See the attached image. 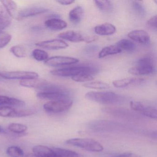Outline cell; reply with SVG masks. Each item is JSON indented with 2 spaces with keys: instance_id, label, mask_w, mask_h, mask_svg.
Instances as JSON below:
<instances>
[{
  "instance_id": "1",
  "label": "cell",
  "mask_w": 157,
  "mask_h": 157,
  "mask_svg": "<svg viewBox=\"0 0 157 157\" xmlns=\"http://www.w3.org/2000/svg\"><path fill=\"white\" fill-rule=\"evenodd\" d=\"M41 92L37 94V97L42 100L51 101L70 99L69 91L60 85L48 83L43 87Z\"/></svg>"
},
{
  "instance_id": "2",
  "label": "cell",
  "mask_w": 157,
  "mask_h": 157,
  "mask_svg": "<svg viewBox=\"0 0 157 157\" xmlns=\"http://www.w3.org/2000/svg\"><path fill=\"white\" fill-rule=\"evenodd\" d=\"M85 96L90 101L102 104H117L124 100V97L112 92H90Z\"/></svg>"
},
{
  "instance_id": "3",
  "label": "cell",
  "mask_w": 157,
  "mask_h": 157,
  "mask_svg": "<svg viewBox=\"0 0 157 157\" xmlns=\"http://www.w3.org/2000/svg\"><path fill=\"white\" fill-rule=\"evenodd\" d=\"M98 70L96 67L87 65V66H77V67H68L59 69L51 71L50 73L52 75L58 77H73L81 73H86L92 75L96 74Z\"/></svg>"
},
{
  "instance_id": "4",
  "label": "cell",
  "mask_w": 157,
  "mask_h": 157,
  "mask_svg": "<svg viewBox=\"0 0 157 157\" xmlns=\"http://www.w3.org/2000/svg\"><path fill=\"white\" fill-rule=\"evenodd\" d=\"M156 71L155 63L151 56H147L140 59L137 66L128 70V72L134 75H147L153 74Z\"/></svg>"
},
{
  "instance_id": "5",
  "label": "cell",
  "mask_w": 157,
  "mask_h": 157,
  "mask_svg": "<svg viewBox=\"0 0 157 157\" xmlns=\"http://www.w3.org/2000/svg\"><path fill=\"white\" fill-rule=\"evenodd\" d=\"M66 143L74 147L92 152H100L103 150L102 145L98 141L89 138H72L67 140Z\"/></svg>"
},
{
  "instance_id": "6",
  "label": "cell",
  "mask_w": 157,
  "mask_h": 157,
  "mask_svg": "<svg viewBox=\"0 0 157 157\" xmlns=\"http://www.w3.org/2000/svg\"><path fill=\"white\" fill-rule=\"evenodd\" d=\"M72 104L73 101L70 99L51 101L44 104V108L48 113H56L68 110L72 106Z\"/></svg>"
},
{
  "instance_id": "7",
  "label": "cell",
  "mask_w": 157,
  "mask_h": 157,
  "mask_svg": "<svg viewBox=\"0 0 157 157\" xmlns=\"http://www.w3.org/2000/svg\"><path fill=\"white\" fill-rule=\"evenodd\" d=\"M130 106L133 110L147 117L157 119V112L156 107L140 101L130 102Z\"/></svg>"
},
{
  "instance_id": "8",
  "label": "cell",
  "mask_w": 157,
  "mask_h": 157,
  "mask_svg": "<svg viewBox=\"0 0 157 157\" xmlns=\"http://www.w3.org/2000/svg\"><path fill=\"white\" fill-rule=\"evenodd\" d=\"M0 77L6 79H31L37 78L39 75L36 72L26 71H1Z\"/></svg>"
},
{
  "instance_id": "9",
  "label": "cell",
  "mask_w": 157,
  "mask_h": 157,
  "mask_svg": "<svg viewBox=\"0 0 157 157\" xmlns=\"http://www.w3.org/2000/svg\"><path fill=\"white\" fill-rule=\"evenodd\" d=\"M79 61V59L75 58L57 56L48 58L44 61V64L49 67H59L69 66L78 63Z\"/></svg>"
},
{
  "instance_id": "10",
  "label": "cell",
  "mask_w": 157,
  "mask_h": 157,
  "mask_svg": "<svg viewBox=\"0 0 157 157\" xmlns=\"http://www.w3.org/2000/svg\"><path fill=\"white\" fill-rule=\"evenodd\" d=\"M36 45L44 49L50 50L65 49L69 47L68 44L66 42L59 39L38 42L36 44Z\"/></svg>"
},
{
  "instance_id": "11",
  "label": "cell",
  "mask_w": 157,
  "mask_h": 157,
  "mask_svg": "<svg viewBox=\"0 0 157 157\" xmlns=\"http://www.w3.org/2000/svg\"><path fill=\"white\" fill-rule=\"evenodd\" d=\"M128 36L131 40L141 44H147L150 41V37L147 33L143 30H135L130 32Z\"/></svg>"
},
{
  "instance_id": "12",
  "label": "cell",
  "mask_w": 157,
  "mask_h": 157,
  "mask_svg": "<svg viewBox=\"0 0 157 157\" xmlns=\"http://www.w3.org/2000/svg\"><path fill=\"white\" fill-rule=\"evenodd\" d=\"M103 112L108 114L116 117H119L124 118L132 119L135 116L128 110L123 108H114V107H105L103 109Z\"/></svg>"
},
{
  "instance_id": "13",
  "label": "cell",
  "mask_w": 157,
  "mask_h": 157,
  "mask_svg": "<svg viewBox=\"0 0 157 157\" xmlns=\"http://www.w3.org/2000/svg\"><path fill=\"white\" fill-rule=\"evenodd\" d=\"M49 10L43 7H30L25 8L18 12V15L22 18H27L48 12Z\"/></svg>"
},
{
  "instance_id": "14",
  "label": "cell",
  "mask_w": 157,
  "mask_h": 157,
  "mask_svg": "<svg viewBox=\"0 0 157 157\" xmlns=\"http://www.w3.org/2000/svg\"><path fill=\"white\" fill-rule=\"evenodd\" d=\"M58 36L59 38L73 43H79L85 41V36L82 35L79 32L75 31H68L63 32L59 34Z\"/></svg>"
},
{
  "instance_id": "15",
  "label": "cell",
  "mask_w": 157,
  "mask_h": 157,
  "mask_svg": "<svg viewBox=\"0 0 157 157\" xmlns=\"http://www.w3.org/2000/svg\"><path fill=\"white\" fill-rule=\"evenodd\" d=\"M48 83V82L46 80L37 78L31 79L23 80L21 81L20 84L21 86L26 88H36L41 90Z\"/></svg>"
},
{
  "instance_id": "16",
  "label": "cell",
  "mask_w": 157,
  "mask_h": 157,
  "mask_svg": "<svg viewBox=\"0 0 157 157\" xmlns=\"http://www.w3.org/2000/svg\"><path fill=\"white\" fill-rule=\"evenodd\" d=\"M33 153L38 157H55L53 148L43 145H37L33 147Z\"/></svg>"
},
{
  "instance_id": "17",
  "label": "cell",
  "mask_w": 157,
  "mask_h": 157,
  "mask_svg": "<svg viewBox=\"0 0 157 157\" xmlns=\"http://www.w3.org/2000/svg\"><path fill=\"white\" fill-rule=\"evenodd\" d=\"M116 31L115 26L108 23L97 25L94 28V32L101 36H108L113 34Z\"/></svg>"
},
{
  "instance_id": "18",
  "label": "cell",
  "mask_w": 157,
  "mask_h": 157,
  "mask_svg": "<svg viewBox=\"0 0 157 157\" xmlns=\"http://www.w3.org/2000/svg\"><path fill=\"white\" fill-rule=\"evenodd\" d=\"M45 25L48 29L55 31L62 30L67 26L66 21L58 18H51L47 20Z\"/></svg>"
},
{
  "instance_id": "19",
  "label": "cell",
  "mask_w": 157,
  "mask_h": 157,
  "mask_svg": "<svg viewBox=\"0 0 157 157\" xmlns=\"http://www.w3.org/2000/svg\"><path fill=\"white\" fill-rule=\"evenodd\" d=\"M24 101L16 98H11L4 95H0V106H11L24 107L25 105Z\"/></svg>"
},
{
  "instance_id": "20",
  "label": "cell",
  "mask_w": 157,
  "mask_h": 157,
  "mask_svg": "<svg viewBox=\"0 0 157 157\" xmlns=\"http://www.w3.org/2000/svg\"><path fill=\"white\" fill-rule=\"evenodd\" d=\"M12 18L2 5H0V32L9 27L12 23Z\"/></svg>"
},
{
  "instance_id": "21",
  "label": "cell",
  "mask_w": 157,
  "mask_h": 157,
  "mask_svg": "<svg viewBox=\"0 0 157 157\" xmlns=\"http://www.w3.org/2000/svg\"><path fill=\"white\" fill-rule=\"evenodd\" d=\"M2 6L5 8L12 18L17 19L18 16V7L17 4L13 1H1Z\"/></svg>"
},
{
  "instance_id": "22",
  "label": "cell",
  "mask_w": 157,
  "mask_h": 157,
  "mask_svg": "<svg viewBox=\"0 0 157 157\" xmlns=\"http://www.w3.org/2000/svg\"><path fill=\"white\" fill-rule=\"evenodd\" d=\"M83 14V8L81 6H77L70 12L69 13L70 21L75 24L79 23L82 19Z\"/></svg>"
},
{
  "instance_id": "23",
  "label": "cell",
  "mask_w": 157,
  "mask_h": 157,
  "mask_svg": "<svg viewBox=\"0 0 157 157\" xmlns=\"http://www.w3.org/2000/svg\"><path fill=\"white\" fill-rule=\"evenodd\" d=\"M143 79L133 78H127L121 79L117 80L113 82V85L116 88H123L127 87L131 84H134L138 82H141Z\"/></svg>"
},
{
  "instance_id": "24",
  "label": "cell",
  "mask_w": 157,
  "mask_h": 157,
  "mask_svg": "<svg viewBox=\"0 0 157 157\" xmlns=\"http://www.w3.org/2000/svg\"><path fill=\"white\" fill-rule=\"evenodd\" d=\"M121 52L122 50L117 46H109L103 48L99 53L98 56L99 58H103L110 55L119 54Z\"/></svg>"
},
{
  "instance_id": "25",
  "label": "cell",
  "mask_w": 157,
  "mask_h": 157,
  "mask_svg": "<svg viewBox=\"0 0 157 157\" xmlns=\"http://www.w3.org/2000/svg\"><path fill=\"white\" fill-rule=\"evenodd\" d=\"M53 149L55 151V157H80L77 152L70 150L59 147H53Z\"/></svg>"
},
{
  "instance_id": "26",
  "label": "cell",
  "mask_w": 157,
  "mask_h": 157,
  "mask_svg": "<svg viewBox=\"0 0 157 157\" xmlns=\"http://www.w3.org/2000/svg\"><path fill=\"white\" fill-rule=\"evenodd\" d=\"M117 46L122 50H126L128 52H132L136 49V45L130 40L128 39H122L117 42Z\"/></svg>"
},
{
  "instance_id": "27",
  "label": "cell",
  "mask_w": 157,
  "mask_h": 157,
  "mask_svg": "<svg viewBox=\"0 0 157 157\" xmlns=\"http://www.w3.org/2000/svg\"><path fill=\"white\" fill-rule=\"evenodd\" d=\"M83 87L90 89H95V90H105L108 89L110 86L107 83L102 81H92L87 82L83 84Z\"/></svg>"
},
{
  "instance_id": "28",
  "label": "cell",
  "mask_w": 157,
  "mask_h": 157,
  "mask_svg": "<svg viewBox=\"0 0 157 157\" xmlns=\"http://www.w3.org/2000/svg\"><path fill=\"white\" fill-rule=\"evenodd\" d=\"M16 109L9 106L0 107V117H16Z\"/></svg>"
},
{
  "instance_id": "29",
  "label": "cell",
  "mask_w": 157,
  "mask_h": 157,
  "mask_svg": "<svg viewBox=\"0 0 157 157\" xmlns=\"http://www.w3.org/2000/svg\"><path fill=\"white\" fill-rule=\"evenodd\" d=\"M27 127L23 124L12 123L9 125L8 129L10 131L16 134H23L27 130Z\"/></svg>"
},
{
  "instance_id": "30",
  "label": "cell",
  "mask_w": 157,
  "mask_h": 157,
  "mask_svg": "<svg viewBox=\"0 0 157 157\" xmlns=\"http://www.w3.org/2000/svg\"><path fill=\"white\" fill-rule=\"evenodd\" d=\"M94 3L98 9L104 12H110L113 10V5L109 1H94Z\"/></svg>"
},
{
  "instance_id": "31",
  "label": "cell",
  "mask_w": 157,
  "mask_h": 157,
  "mask_svg": "<svg viewBox=\"0 0 157 157\" xmlns=\"http://www.w3.org/2000/svg\"><path fill=\"white\" fill-rule=\"evenodd\" d=\"M7 154L10 157H24V156L22 149L15 146L9 147L7 150Z\"/></svg>"
},
{
  "instance_id": "32",
  "label": "cell",
  "mask_w": 157,
  "mask_h": 157,
  "mask_svg": "<svg viewBox=\"0 0 157 157\" xmlns=\"http://www.w3.org/2000/svg\"><path fill=\"white\" fill-rule=\"evenodd\" d=\"M33 57L38 61H45L48 58L47 52L40 49H35L33 51Z\"/></svg>"
},
{
  "instance_id": "33",
  "label": "cell",
  "mask_w": 157,
  "mask_h": 157,
  "mask_svg": "<svg viewBox=\"0 0 157 157\" xmlns=\"http://www.w3.org/2000/svg\"><path fill=\"white\" fill-rule=\"evenodd\" d=\"M10 51L18 58H24L27 56L25 48L21 45L13 46L11 48Z\"/></svg>"
},
{
  "instance_id": "34",
  "label": "cell",
  "mask_w": 157,
  "mask_h": 157,
  "mask_svg": "<svg viewBox=\"0 0 157 157\" xmlns=\"http://www.w3.org/2000/svg\"><path fill=\"white\" fill-rule=\"evenodd\" d=\"M71 79L77 82L91 81L94 79L92 75L86 73H81L71 77Z\"/></svg>"
},
{
  "instance_id": "35",
  "label": "cell",
  "mask_w": 157,
  "mask_h": 157,
  "mask_svg": "<svg viewBox=\"0 0 157 157\" xmlns=\"http://www.w3.org/2000/svg\"><path fill=\"white\" fill-rule=\"evenodd\" d=\"M12 36L6 32H0V49L3 48L10 42Z\"/></svg>"
},
{
  "instance_id": "36",
  "label": "cell",
  "mask_w": 157,
  "mask_h": 157,
  "mask_svg": "<svg viewBox=\"0 0 157 157\" xmlns=\"http://www.w3.org/2000/svg\"><path fill=\"white\" fill-rule=\"evenodd\" d=\"M133 7L134 10L140 16H145L146 12L144 6L140 2L138 1H134L133 2Z\"/></svg>"
},
{
  "instance_id": "37",
  "label": "cell",
  "mask_w": 157,
  "mask_h": 157,
  "mask_svg": "<svg viewBox=\"0 0 157 157\" xmlns=\"http://www.w3.org/2000/svg\"><path fill=\"white\" fill-rule=\"evenodd\" d=\"M98 49H99V46L97 45H89L84 48L83 49V52L86 55H92L95 53Z\"/></svg>"
},
{
  "instance_id": "38",
  "label": "cell",
  "mask_w": 157,
  "mask_h": 157,
  "mask_svg": "<svg viewBox=\"0 0 157 157\" xmlns=\"http://www.w3.org/2000/svg\"><path fill=\"white\" fill-rule=\"evenodd\" d=\"M34 114V112L30 109H22V110H17L16 113V117H24L33 115Z\"/></svg>"
},
{
  "instance_id": "39",
  "label": "cell",
  "mask_w": 157,
  "mask_h": 157,
  "mask_svg": "<svg viewBox=\"0 0 157 157\" xmlns=\"http://www.w3.org/2000/svg\"><path fill=\"white\" fill-rule=\"evenodd\" d=\"M157 16H152L147 22V24L151 29L156 30L157 29Z\"/></svg>"
},
{
  "instance_id": "40",
  "label": "cell",
  "mask_w": 157,
  "mask_h": 157,
  "mask_svg": "<svg viewBox=\"0 0 157 157\" xmlns=\"http://www.w3.org/2000/svg\"><path fill=\"white\" fill-rule=\"evenodd\" d=\"M113 157H141V156L132 152H124L118 155H116Z\"/></svg>"
},
{
  "instance_id": "41",
  "label": "cell",
  "mask_w": 157,
  "mask_h": 157,
  "mask_svg": "<svg viewBox=\"0 0 157 157\" xmlns=\"http://www.w3.org/2000/svg\"><path fill=\"white\" fill-rule=\"evenodd\" d=\"M57 2L63 5H69L72 4L75 2L73 0H59Z\"/></svg>"
},
{
  "instance_id": "42",
  "label": "cell",
  "mask_w": 157,
  "mask_h": 157,
  "mask_svg": "<svg viewBox=\"0 0 157 157\" xmlns=\"http://www.w3.org/2000/svg\"><path fill=\"white\" fill-rule=\"evenodd\" d=\"M98 39V37L96 36H85V41L87 43H91L94 42Z\"/></svg>"
},
{
  "instance_id": "43",
  "label": "cell",
  "mask_w": 157,
  "mask_h": 157,
  "mask_svg": "<svg viewBox=\"0 0 157 157\" xmlns=\"http://www.w3.org/2000/svg\"><path fill=\"white\" fill-rule=\"evenodd\" d=\"M26 157H38L34 153H27L26 155Z\"/></svg>"
},
{
  "instance_id": "44",
  "label": "cell",
  "mask_w": 157,
  "mask_h": 157,
  "mask_svg": "<svg viewBox=\"0 0 157 157\" xmlns=\"http://www.w3.org/2000/svg\"><path fill=\"white\" fill-rule=\"evenodd\" d=\"M7 133L6 130L3 129V128L0 125V134H6Z\"/></svg>"
}]
</instances>
